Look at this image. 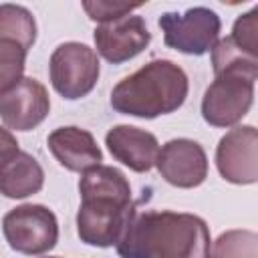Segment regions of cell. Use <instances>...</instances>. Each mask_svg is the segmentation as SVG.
Returning <instances> with one entry per match:
<instances>
[{
    "label": "cell",
    "mask_w": 258,
    "mask_h": 258,
    "mask_svg": "<svg viewBox=\"0 0 258 258\" xmlns=\"http://www.w3.org/2000/svg\"><path fill=\"white\" fill-rule=\"evenodd\" d=\"M208 224L171 210L135 212L115 244L121 258H208Z\"/></svg>",
    "instance_id": "obj_1"
},
{
    "label": "cell",
    "mask_w": 258,
    "mask_h": 258,
    "mask_svg": "<svg viewBox=\"0 0 258 258\" xmlns=\"http://www.w3.org/2000/svg\"><path fill=\"white\" fill-rule=\"evenodd\" d=\"M81 208L77 212V234L89 246L109 248L119 242L125 226L135 214L131 185L123 171L97 165L79 181Z\"/></svg>",
    "instance_id": "obj_2"
},
{
    "label": "cell",
    "mask_w": 258,
    "mask_h": 258,
    "mask_svg": "<svg viewBox=\"0 0 258 258\" xmlns=\"http://www.w3.org/2000/svg\"><path fill=\"white\" fill-rule=\"evenodd\" d=\"M189 91L187 75L171 60L157 58L119 81L111 93V107L121 115L155 119L177 111Z\"/></svg>",
    "instance_id": "obj_3"
},
{
    "label": "cell",
    "mask_w": 258,
    "mask_h": 258,
    "mask_svg": "<svg viewBox=\"0 0 258 258\" xmlns=\"http://www.w3.org/2000/svg\"><path fill=\"white\" fill-rule=\"evenodd\" d=\"M258 73L224 71L216 75L202 99V117L214 127L236 125L254 103V83Z\"/></svg>",
    "instance_id": "obj_4"
},
{
    "label": "cell",
    "mask_w": 258,
    "mask_h": 258,
    "mask_svg": "<svg viewBox=\"0 0 258 258\" xmlns=\"http://www.w3.org/2000/svg\"><path fill=\"white\" fill-rule=\"evenodd\" d=\"M8 246L20 254L40 256L58 242V222L52 210L40 204H22L2 218Z\"/></svg>",
    "instance_id": "obj_5"
},
{
    "label": "cell",
    "mask_w": 258,
    "mask_h": 258,
    "mask_svg": "<svg viewBox=\"0 0 258 258\" xmlns=\"http://www.w3.org/2000/svg\"><path fill=\"white\" fill-rule=\"evenodd\" d=\"M54 91L69 101L89 95L99 81V56L83 42H62L54 48L48 62Z\"/></svg>",
    "instance_id": "obj_6"
},
{
    "label": "cell",
    "mask_w": 258,
    "mask_h": 258,
    "mask_svg": "<svg viewBox=\"0 0 258 258\" xmlns=\"http://www.w3.org/2000/svg\"><path fill=\"white\" fill-rule=\"evenodd\" d=\"M159 28L163 32L165 46L179 50L183 54H206L218 40L222 22L220 16L206 8L194 6L183 14L165 12L159 18Z\"/></svg>",
    "instance_id": "obj_7"
},
{
    "label": "cell",
    "mask_w": 258,
    "mask_h": 258,
    "mask_svg": "<svg viewBox=\"0 0 258 258\" xmlns=\"http://www.w3.org/2000/svg\"><path fill=\"white\" fill-rule=\"evenodd\" d=\"M216 167L220 175L230 183H256L258 133L252 125H238L220 139L216 149Z\"/></svg>",
    "instance_id": "obj_8"
},
{
    "label": "cell",
    "mask_w": 258,
    "mask_h": 258,
    "mask_svg": "<svg viewBox=\"0 0 258 258\" xmlns=\"http://www.w3.org/2000/svg\"><path fill=\"white\" fill-rule=\"evenodd\" d=\"M50 111V97L42 83L22 77L0 95V117L8 129L30 131L40 125Z\"/></svg>",
    "instance_id": "obj_9"
},
{
    "label": "cell",
    "mask_w": 258,
    "mask_h": 258,
    "mask_svg": "<svg viewBox=\"0 0 258 258\" xmlns=\"http://www.w3.org/2000/svg\"><path fill=\"white\" fill-rule=\"evenodd\" d=\"M159 175L175 187H198L208 177V157L204 147L191 139L167 141L155 159Z\"/></svg>",
    "instance_id": "obj_10"
},
{
    "label": "cell",
    "mask_w": 258,
    "mask_h": 258,
    "mask_svg": "<svg viewBox=\"0 0 258 258\" xmlns=\"http://www.w3.org/2000/svg\"><path fill=\"white\" fill-rule=\"evenodd\" d=\"M93 36L97 52L113 64H121L137 56L147 48L151 40V32L145 20L135 14H127L117 20L99 24Z\"/></svg>",
    "instance_id": "obj_11"
},
{
    "label": "cell",
    "mask_w": 258,
    "mask_h": 258,
    "mask_svg": "<svg viewBox=\"0 0 258 258\" xmlns=\"http://www.w3.org/2000/svg\"><path fill=\"white\" fill-rule=\"evenodd\" d=\"M46 145H48L52 157L69 171L85 173V171L101 165V161H103V153H101L93 133H89L87 129L75 127V125L54 129L48 135Z\"/></svg>",
    "instance_id": "obj_12"
},
{
    "label": "cell",
    "mask_w": 258,
    "mask_h": 258,
    "mask_svg": "<svg viewBox=\"0 0 258 258\" xmlns=\"http://www.w3.org/2000/svg\"><path fill=\"white\" fill-rule=\"evenodd\" d=\"M109 153L137 173H145L155 165L159 143L153 133L133 127V125H115L105 135Z\"/></svg>",
    "instance_id": "obj_13"
},
{
    "label": "cell",
    "mask_w": 258,
    "mask_h": 258,
    "mask_svg": "<svg viewBox=\"0 0 258 258\" xmlns=\"http://www.w3.org/2000/svg\"><path fill=\"white\" fill-rule=\"evenodd\" d=\"M44 185V171L40 163L26 151L16 149L14 153L0 159V194L6 198H28L38 194Z\"/></svg>",
    "instance_id": "obj_14"
},
{
    "label": "cell",
    "mask_w": 258,
    "mask_h": 258,
    "mask_svg": "<svg viewBox=\"0 0 258 258\" xmlns=\"http://www.w3.org/2000/svg\"><path fill=\"white\" fill-rule=\"evenodd\" d=\"M0 40L16 42L28 52L36 40L32 12L18 4H0Z\"/></svg>",
    "instance_id": "obj_15"
},
{
    "label": "cell",
    "mask_w": 258,
    "mask_h": 258,
    "mask_svg": "<svg viewBox=\"0 0 258 258\" xmlns=\"http://www.w3.org/2000/svg\"><path fill=\"white\" fill-rule=\"evenodd\" d=\"M208 258H258V236L252 230H228L212 242Z\"/></svg>",
    "instance_id": "obj_16"
},
{
    "label": "cell",
    "mask_w": 258,
    "mask_h": 258,
    "mask_svg": "<svg viewBox=\"0 0 258 258\" xmlns=\"http://www.w3.org/2000/svg\"><path fill=\"white\" fill-rule=\"evenodd\" d=\"M212 67L214 75H220L224 71L258 73V56L244 52L238 44L232 42L230 36H226L212 46Z\"/></svg>",
    "instance_id": "obj_17"
},
{
    "label": "cell",
    "mask_w": 258,
    "mask_h": 258,
    "mask_svg": "<svg viewBox=\"0 0 258 258\" xmlns=\"http://www.w3.org/2000/svg\"><path fill=\"white\" fill-rule=\"evenodd\" d=\"M26 50L10 40H0V95L22 79Z\"/></svg>",
    "instance_id": "obj_18"
},
{
    "label": "cell",
    "mask_w": 258,
    "mask_h": 258,
    "mask_svg": "<svg viewBox=\"0 0 258 258\" xmlns=\"http://www.w3.org/2000/svg\"><path fill=\"white\" fill-rule=\"evenodd\" d=\"M230 38L244 52L258 56V8H252L234 22Z\"/></svg>",
    "instance_id": "obj_19"
},
{
    "label": "cell",
    "mask_w": 258,
    "mask_h": 258,
    "mask_svg": "<svg viewBox=\"0 0 258 258\" xmlns=\"http://www.w3.org/2000/svg\"><path fill=\"white\" fill-rule=\"evenodd\" d=\"M85 12L89 14L91 20H97L99 24L117 20L121 16L131 14L139 4H125V2H107V0H85L83 2Z\"/></svg>",
    "instance_id": "obj_20"
},
{
    "label": "cell",
    "mask_w": 258,
    "mask_h": 258,
    "mask_svg": "<svg viewBox=\"0 0 258 258\" xmlns=\"http://www.w3.org/2000/svg\"><path fill=\"white\" fill-rule=\"evenodd\" d=\"M18 149V141L16 137L10 133V129L0 127V159H4L6 155L14 153Z\"/></svg>",
    "instance_id": "obj_21"
},
{
    "label": "cell",
    "mask_w": 258,
    "mask_h": 258,
    "mask_svg": "<svg viewBox=\"0 0 258 258\" xmlns=\"http://www.w3.org/2000/svg\"><path fill=\"white\" fill-rule=\"evenodd\" d=\"M44 258H56V256H44Z\"/></svg>",
    "instance_id": "obj_22"
}]
</instances>
